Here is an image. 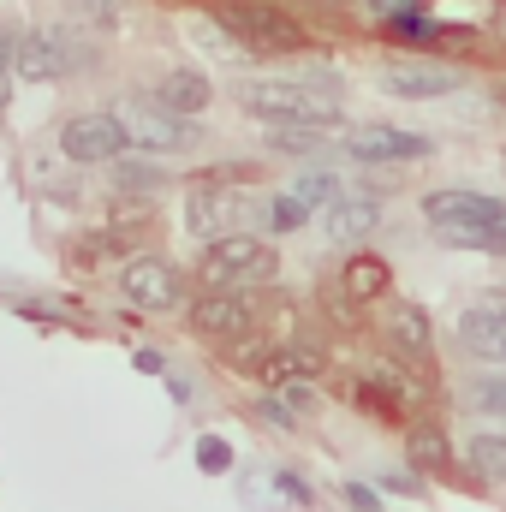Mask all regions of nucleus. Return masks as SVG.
<instances>
[{
	"label": "nucleus",
	"instance_id": "f257e3e1",
	"mask_svg": "<svg viewBox=\"0 0 506 512\" xmlns=\"http://www.w3.org/2000/svg\"><path fill=\"white\" fill-rule=\"evenodd\" d=\"M239 108L262 120V126H316V131H340V102L304 90L298 78H245L239 90Z\"/></svg>",
	"mask_w": 506,
	"mask_h": 512
},
{
	"label": "nucleus",
	"instance_id": "20e7f679",
	"mask_svg": "<svg viewBox=\"0 0 506 512\" xmlns=\"http://www.w3.org/2000/svg\"><path fill=\"white\" fill-rule=\"evenodd\" d=\"M268 203L245 191V185H227V179H203L197 191H191V209H185V227L203 239V245H215V239H233V233H245L256 215H262Z\"/></svg>",
	"mask_w": 506,
	"mask_h": 512
},
{
	"label": "nucleus",
	"instance_id": "bb28decb",
	"mask_svg": "<svg viewBox=\"0 0 506 512\" xmlns=\"http://www.w3.org/2000/svg\"><path fill=\"white\" fill-rule=\"evenodd\" d=\"M298 84H304V90H316V96H328V102H340V78H334L328 66H310V72H298Z\"/></svg>",
	"mask_w": 506,
	"mask_h": 512
},
{
	"label": "nucleus",
	"instance_id": "2f4dec72",
	"mask_svg": "<svg viewBox=\"0 0 506 512\" xmlns=\"http://www.w3.org/2000/svg\"><path fill=\"white\" fill-rule=\"evenodd\" d=\"M489 310H501V316H506V286L495 292V298H489Z\"/></svg>",
	"mask_w": 506,
	"mask_h": 512
},
{
	"label": "nucleus",
	"instance_id": "7c9ffc66",
	"mask_svg": "<svg viewBox=\"0 0 506 512\" xmlns=\"http://www.w3.org/2000/svg\"><path fill=\"white\" fill-rule=\"evenodd\" d=\"M483 251H489V256H506V227H495V233H483Z\"/></svg>",
	"mask_w": 506,
	"mask_h": 512
},
{
	"label": "nucleus",
	"instance_id": "c85d7f7f",
	"mask_svg": "<svg viewBox=\"0 0 506 512\" xmlns=\"http://www.w3.org/2000/svg\"><path fill=\"white\" fill-rule=\"evenodd\" d=\"M120 6H126V0H78V12H84V18H96V24H114V18H120Z\"/></svg>",
	"mask_w": 506,
	"mask_h": 512
},
{
	"label": "nucleus",
	"instance_id": "f03ea898",
	"mask_svg": "<svg viewBox=\"0 0 506 512\" xmlns=\"http://www.w3.org/2000/svg\"><path fill=\"white\" fill-rule=\"evenodd\" d=\"M423 221H429L447 245H459V251H483V233L506 227V197L465 191V185H453V191H429V197H423Z\"/></svg>",
	"mask_w": 506,
	"mask_h": 512
},
{
	"label": "nucleus",
	"instance_id": "5701e85b",
	"mask_svg": "<svg viewBox=\"0 0 506 512\" xmlns=\"http://www.w3.org/2000/svg\"><path fill=\"white\" fill-rule=\"evenodd\" d=\"M304 221H310V203H298V197H292V191H286V197H274V203H268V227H274V233H298V227H304Z\"/></svg>",
	"mask_w": 506,
	"mask_h": 512
},
{
	"label": "nucleus",
	"instance_id": "a878e982",
	"mask_svg": "<svg viewBox=\"0 0 506 512\" xmlns=\"http://www.w3.org/2000/svg\"><path fill=\"white\" fill-rule=\"evenodd\" d=\"M381 24H405V18H423V0H370Z\"/></svg>",
	"mask_w": 506,
	"mask_h": 512
},
{
	"label": "nucleus",
	"instance_id": "6e6552de",
	"mask_svg": "<svg viewBox=\"0 0 506 512\" xmlns=\"http://www.w3.org/2000/svg\"><path fill=\"white\" fill-rule=\"evenodd\" d=\"M120 149H131V143L114 114H72L60 126V155L72 167H108V161H120Z\"/></svg>",
	"mask_w": 506,
	"mask_h": 512
},
{
	"label": "nucleus",
	"instance_id": "4be33fe9",
	"mask_svg": "<svg viewBox=\"0 0 506 512\" xmlns=\"http://www.w3.org/2000/svg\"><path fill=\"white\" fill-rule=\"evenodd\" d=\"M274 143L286 155H310V161L328 155V131H316V126H274Z\"/></svg>",
	"mask_w": 506,
	"mask_h": 512
},
{
	"label": "nucleus",
	"instance_id": "4468645a",
	"mask_svg": "<svg viewBox=\"0 0 506 512\" xmlns=\"http://www.w3.org/2000/svg\"><path fill=\"white\" fill-rule=\"evenodd\" d=\"M459 340H465L471 358L506 370V316L501 310H465V316H459Z\"/></svg>",
	"mask_w": 506,
	"mask_h": 512
},
{
	"label": "nucleus",
	"instance_id": "6ab92c4d",
	"mask_svg": "<svg viewBox=\"0 0 506 512\" xmlns=\"http://www.w3.org/2000/svg\"><path fill=\"white\" fill-rule=\"evenodd\" d=\"M393 340H399V352H411V358L429 352V316H423V304H399V310H393Z\"/></svg>",
	"mask_w": 506,
	"mask_h": 512
},
{
	"label": "nucleus",
	"instance_id": "412c9836",
	"mask_svg": "<svg viewBox=\"0 0 506 512\" xmlns=\"http://www.w3.org/2000/svg\"><path fill=\"white\" fill-rule=\"evenodd\" d=\"M411 465H417V471H453V453H447L441 429H417V435H411Z\"/></svg>",
	"mask_w": 506,
	"mask_h": 512
},
{
	"label": "nucleus",
	"instance_id": "f8f14e48",
	"mask_svg": "<svg viewBox=\"0 0 506 512\" xmlns=\"http://www.w3.org/2000/svg\"><path fill=\"white\" fill-rule=\"evenodd\" d=\"M465 78L453 66H429V60H393L381 72V90L387 96H405V102H435V96H453Z\"/></svg>",
	"mask_w": 506,
	"mask_h": 512
},
{
	"label": "nucleus",
	"instance_id": "a211bd4d",
	"mask_svg": "<svg viewBox=\"0 0 506 512\" xmlns=\"http://www.w3.org/2000/svg\"><path fill=\"white\" fill-rule=\"evenodd\" d=\"M292 197H298V203H310V209H328V203H340L346 191H340V179H334L328 167H304V173L292 179Z\"/></svg>",
	"mask_w": 506,
	"mask_h": 512
},
{
	"label": "nucleus",
	"instance_id": "ddd939ff",
	"mask_svg": "<svg viewBox=\"0 0 506 512\" xmlns=\"http://www.w3.org/2000/svg\"><path fill=\"white\" fill-rule=\"evenodd\" d=\"M376 227H381L376 197H340V203L322 209V233H328V245H364Z\"/></svg>",
	"mask_w": 506,
	"mask_h": 512
},
{
	"label": "nucleus",
	"instance_id": "aec40b11",
	"mask_svg": "<svg viewBox=\"0 0 506 512\" xmlns=\"http://www.w3.org/2000/svg\"><path fill=\"white\" fill-rule=\"evenodd\" d=\"M465 453H471V471L483 483H506V435H477Z\"/></svg>",
	"mask_w": 506,
	"mask_h": 512
},
{
	"label": "nucleus",
	"instance_id": "0eeeda50",
	"mask_svg": "<svg viewBox=\"0 0 506 512\" xmlns=\"http://www.w3.org/2000/svg\"><path fill=\"white\" fill-rule=\"evenodd\" d=\"M72 60H78V48H72V36H66L60 24H30V30H18L12 66H18L24 84H54V78L72 72Z\"/></svg>",
	"mask_w": 506,
	"mask_h": 512
},
{
	"label": "nucleus",
	"instance_id": "423d86ee",
	"mask_svg": "<svg viewBox=\"0 0 506 512\" xmlns=\"http://www.w3.org/2000/svg\"><path fill=\"white\" fill-rule=\"evenodd\" d=\"M274 268H280V256H274V245H262L256 233L215 239V245L203 251V280H209V292H245V286H262V280H274Z\"/></svg>",
	"mask_w": 506,
	"mask_h": 512
},
{
	"label": "nucleus",
	"instance_id": "dca6fc26",
	"mask_svg": "<svg viewBox=\"0 0 506 512\" xmlns=\"http://www.w3.org/2000/svg\"><path fill=\"white\" fill-rule=\"evenodd\" d=\"M155 96L173 108V114H185V120H197L209 102H215V84L197 72V66H179V72H167L161 84H155Z\"/></svg>",
	"mask_w": 506,
	"mask_h": 512
},
{
	"label": "nucleus",
	"instance_id": "39448f33",
	"mask_svg": "<svg viewBox=\"0 0 506 512\" xmlns=\"http://www.w3.org/2000/svg\"><path fill=\"white\" fill-rule=\"evenodd\" d=\"M114 120L126 131V143L143 149V155H179V149L197 143V126H191L185 114H173L161 96H126V102L114 108Z\"/></svg>",
	"mask_w": 506,
	"mask_h": 512
},
{
	"label": "nucleus",
	"instance_id": "9d476101",
	"mask_svg": "<svg viewBox=\"0 0 506 512\" xmlns=\"http://www.w3.org/2000/svg\"><path fill=\"white\" fill-rule=\"evenodd\" d=\"M191 328H197L203 340L233 346V340H245V334L256 328V304L245 298V292H209V298L191 304Z\"/></svg>",
	"mask_w": 506,
	"mask_h": 512
},
{
	"label": "nucleus",
	"instance_id": "2eb2a0df",
	"mask_svg": "<svg viewBox=\"0 0 506 512\" xmlns=\"http://www.w3.org/2000/svg\"><path fill=\"white\" fill-rule=\"evenodd\" d=\"M251 370L268 387H310L316 382V370H322V352H310V346H280V352L256 358Z\"/></svg>",
	"mask_w": 506,
	"mask_h": 512
},
{
	"label": "nucleus",
	"instance_id": "c756f323",
	"mask_svg": "<svg viewBox=\"0 0 506 512\" xmlns=\"http://www.w3.org/2000/svg\"><path fill=\"white\" fill-rule=\"evenodd\" d=\"M346 507L352 512H376V495H370L364 483H352V489H346Z\"/></svg>",
	"mask_w": 506,
	"mask_h": 512
},
{
	"label": "nucleus",
	"instance_id": "1a4fd4ad",
	"mask_svg": "<svg viewBox=\"0 0 506 512\" xmlns=\"http://www.w3.org/2000/svg\"><path fill=\"white\" fill-rule=\"evenodd\" d=\"M120 292L137 310H173V304H185V280L161 256H131L126 268H120Z\"/></svg>",
	"mask_w": 506,
	"mask_h": 512
},
{
	"label": "nucleus",
	"instance_id": "7ed1b4c3",
	"mask_svg": "<svg viewBox=\"0 0 506 512\" xmlns=\"http://www.w3.org/2000/svg\"><path fill=\"white\" fill-rule=\"evenodd\" d=\"M215 24H227L245 54H298L310 42V30L274 0H215Z\"/></svg>",
	"mask_w": 506,
	"mask_h": 512
},
{
	"label": "nucleus",
	"instance_id": "9b49d317",
	"mask_svg": "<svg viewBox=\"0 0 506 512\" xmlns=\"http://www.w3.org/2000/svg\"><path fill=\"white\" fill-rule=\"evenodd\" d=\"M429 149H435L429 137L399 131V126H352L346 131V155L352 161H370V167H381V161H423Z\"/></svg>",
	"mask_w": 506,
	"mask_h": 512
},
{
	"label": "nucleus",
	"instance_id": "cd10ccee",
	"mask_svg": "<svg viewBox=\"0 0 506 512\" xmlns=\"http://www.w3.org/2000/svg\"><path fill=\"white\" fill-rule=\"evenodd\" d=\"M12 48H18V36H12V30H0V108H6V96H12V78H18Z\"/></svg>",
	"mask_w": 506,
	"mask_h": 512
},
{
	"label": "nucleus",
	"instance_id": "b1692460",
	"mask_svg": "<svg viewBox=\"0 0 506 512\" xmlns=\"http://www.w3.org/2000/svg\"><path fill=\"white\" fill-rule=\"evenodd\" d=\"M197 465H203V471H233V441L203 435V441H197Z\"/></svg>",
	"mask_w": 506,
	"mask_h": 512
},
{
	"label": "nucleus",
	"instance_id": "f3484780",
	"mask_svg": "<svg viewBox=\"0 0 506 512\" xmlns=\"http://www.w3.org/2000/svg\"><path fill=\"white\" fill-rule=\"evenodd\" d=\"M340 286H346V298H352V304H376V298H387L393 274H387V262H381V256H364V251H358L352 262H346Z\"/></svg>",
	"mask_w": 506,
	"mask_h": 512
},
{
	"label": "nucleus",
	"instance_id": "393cba45",
	"mask_svg": "<svg viewBox=\"0 0 506 512\" xmlns=\"http://www.w3.org/2000/svg\"><path fill=\"white\" fill-rule=\"evenodd\" d=\"M477 411H495V417H506V370H495V376H483L477 382V399H471Z\"/></svg>",
	"mask_w": 506,
	"mask_h": 512
}]
</instances>
